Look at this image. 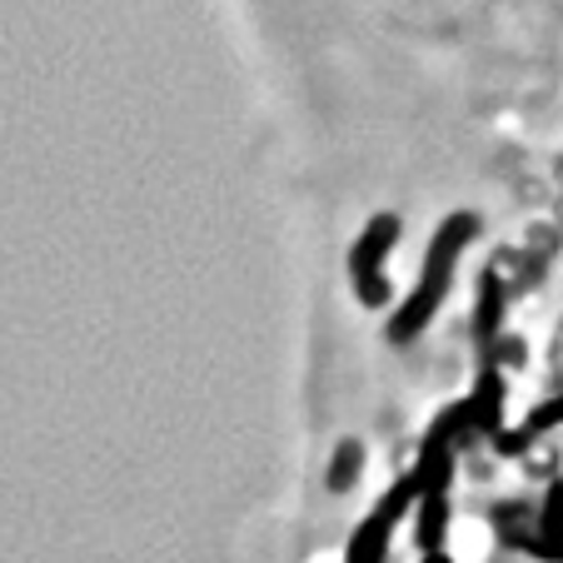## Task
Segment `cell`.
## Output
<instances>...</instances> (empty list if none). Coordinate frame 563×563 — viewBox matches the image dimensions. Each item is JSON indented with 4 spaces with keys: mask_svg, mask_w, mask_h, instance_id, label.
<instances>
[{
    "mask_svg": "<svg viewBox=\"0 0 563 563\" xmlns=\"http://www.w3.org/2000/svg\"><path fill=\"white\" fill-rule=\"evenodd\" d=\"M468 230H474L468 220H449V230H439L434 255H429V265H424V285H419V295L399 309V319H394V340H409V334L424 330V319L434 314L439 295H444V279H449V265H454V255H459V240H464Z\"/></svg>",
    "mask_w": 563,
    "mask_h": 563,
    "instance_id": "6da1fadb",
    "label": "cell"
},
{
    "mask_svg": "<svg viewBox=\"0 0 563 563\" xmlns=\"http://www.w3.org/2000/svg\"><path fill=\"white\" fill-rule=\"evenodd\" d=\"M415 499V478H409L405 489H394L389 499L379 504V514H374L369 523H364L360 533H354L350 543V563H384V549H389V533H394V519H399V509Z\"/></svg>",
    "mask_w": 563,
    "mask_h": 563,
    "instance_id": "7a4b0ae2",
    "label": "cell"
},
{
    "mask_svg": "<svg viewBox=\"0 0 563 563\" xmlns=\"http://www.w3.org/2000/svg\"><path fill=\"white\" fill-rule=\"evenodd\" d=\"M389 240H394V220H374V230L360 240V255H354V275H360V295H364V299H384V285H379V275H374V265L384 260Z\"/></svg>",
    "mask_w": 563,
    "mask_h": 563,
    "instance_id": "3957f363",
    "label": "cell"
},
{
    "mask_svg": "<svg viewBox=\"0 0 563 563\" xmlns=\"http://www.w3.org/2000/svg\"><path fill=\"white\" fill-rule=\"evenodd\" d=\"M429 563H449V559H444V553H429Z\"/></svg>",
    "mask_w": 563,
    "mask_h": 563,
    "instance_id": "277c9868",
    "label": "cell"
}]
</instances>
